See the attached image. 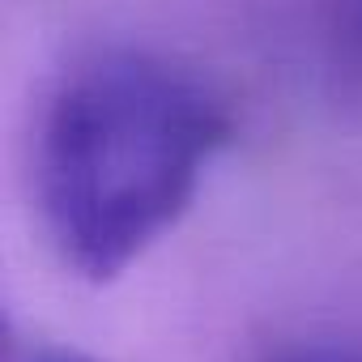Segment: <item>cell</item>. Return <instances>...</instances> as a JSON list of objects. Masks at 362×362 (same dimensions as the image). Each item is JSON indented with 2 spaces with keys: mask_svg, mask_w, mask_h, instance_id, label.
<instances>
[{
  "mask_svg": "<svg viewBox=\"0 0 362 362\" xmlns=\"http://www.w3.org/2000/svg\"><path fill=\"white\" fill-rule=\"evenodd\" d=\"M230 141V111L192 69L103 47L52 90L39 124V205L60 260L86 281L136 264L197 201Z\"/></svg>",
  "mask_w": 362,
  "mask_h": 362,
  "instance_id": "1",
  "label": "cell"
},
{
  "mask_svg": "<svg viewBox=\"0 0 362 362\" xmlns=\"http://www.w3.org/2000/svg\"><path fill=\"white\" fill-rule=\"evenodd\" d=\"M35 362H94V358H86V354H73V349H43Z\"/></svg>",
  "mask_w": 362,
  "mask_h": 362,
  "instance_id": "4",
  "label": "cell"
},
{
  "mask_svg": "<svg viewBox=\"0 0 362 362\" xmlns=\"http://www.w3.org/2000/svg\"><path fill=\"white\" fill-rule=\"evenodd\" d=\"M320 35L332 64L362 73V0H320Z\"/></svg>",
  "mask_w": 362,
  "mask_h": 362,
  "instance_id": "2",
  "label": "cell"
},
{
  "mask_svg": "<svg viewBox=\"0 0 362 362\" xmlns=\"http://www.w3.org/2000/svg\"><path fill=\"white\" fill-rule=\"evenodd\" d=\"M273 362H362V349L354 345H298L277 354Z\"/></svg>",
  "mask_w": 362,
  "mask_h": 362,
  "instance_id": "3",
  "label": "cell"
}]
</instances>
